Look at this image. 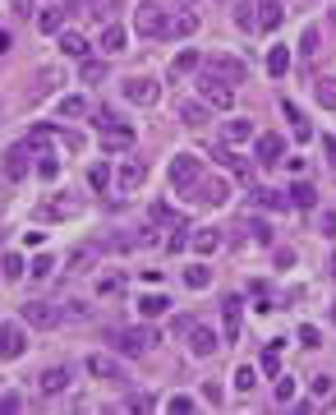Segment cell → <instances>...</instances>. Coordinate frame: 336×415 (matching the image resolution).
Returning <instances> with one entry per match:
<instances>
[{
  "label": "cell",
  "instance_id": "db71d44e",
  "mask_svg": "<svg viewBox=\"0 0 336 415\" xmlns=\"http://www.w3.org/2000/svg\"><path fill=\"white\" fill-rule=\"evenodd\" d=\"M88 259H93V254H88V250H78V254H69V263H65V268H83Z\"/></svg>",
  "mask_w": 336,
  "mask_h": 415
},
{
  "label": "cell",
  "instance_id": "7a4b0ae2",
  "mask_svg": "<svg viewBox=\"0 0 336 415\" xmlns=\"http://www.w3.org/2000/svg\"><path fill=\"white\" fill-rule=\"evenodd\" d=\"M134 33L138 37H171V19H166V9L157 0H143L134 9Z\"/></svg>",
  "mask_w": 336,
  "mask_h": 415
},
{
  "label": "cell",
  "instance_id": "5bb4252c",
  "mask_svg": "<svg viewBox=\"0 0 336 415\" xmlns=\"http://www.w3.org/2000/svg\"><path fill=\"white\" fill-rule=\"evenodd\" d=\"M28 157H33L28 143L9 148V153H5V180H23V175H28Z\"/></svg>",
  "mask_w": 336,
  "mask_h": 415
},
{
  "label": "cell",
  "instance_id": "60d3db41",
  "mask_svg": "<svg viewBox=\"0 0 336 415\" xmlns=\"http://www.w3.org/2000/svg\"><path fill=\"white\" fill-rule=\"evenodd\" d=\"M258 199H263V203H268V208H272V212H281V208H290V203H295V199H290V194H281V190H263V194H258Z\"/></svg>",
  "mask_w": 336,
  "mask_h": 415
},
{
  "label": "cell",
  "instance_id": "b9f144b4",
  "mask_svg": "<svg viewBox=\"0 0 336 415\" xmlns=\"http://www.w3.org/2000/svg\"><path fill=\"white\" fill-rule=\"evenodd\" d=\"M88 185H93V190H106V185H111V166H106V162H97L93 171H88Z\"/></svg>",
  "mask_w": 336,
  "mask_h": 415
},
{
  "label": "cell",
  "instance_id": "11a10c76",
  "mask_svg": "<svg viewBox=\"0 0 336 415\" xmlns=\"http://www.w3.org/2000/svg\"><path fill=\"white\" fill-rule=\"evenodd\" d=\"M322 235H336V212H322Z\"/></svg>",
  "mask_w": 336,
  "mask_h": 415
},
{
  "label": "cell",
  "instance_id": "30bf717a",
  "mask_svg": "<svg viewBox=\"0 0 336 415\" xmlns=\"http://www.w3.org/2000/svg\"><path fill=\"white\" fill-rule=\"evenodd\" d=\"M23 351H28L23 323H5V328H0V360H19Z\"/></svg>",
  "mask_w": 336,
  "mask_h": 415
},
{
  "label": "cell",
  "instance_id": "d6986e66",
  "mask_svg": "<svg viewBox=\"0 0 336 415\" xmlns=\"http://www.w3.org/2000/svg\"><path fill=\"white\" fill-rule=\"evenodd\" d=\"M281 153H285V138L281 134H263L258 138V162L263 166H276V162H281Z\"/></svg>",
  "mask_w": 336,
  "mask_h": 415
},
{
  "label": "cell",
  "instance_id": "ee69618b",
  "mask_svg": "<svg viewBox=\"0 0 336 415\" xmlns=\"http://www.w3.org/2000/svg\"><path fill=\"white\" fill-rule=\"evenodd\" d=\"M56 171H61V166H56V157H51V153L37 157V175H42V180H56Z\"/></svg>",
  "mask_w": 336,
  "mask_h": 415
},
{
  "label": "cell",
  "instance_id": "7bdbcfd3",
  "mask_svg": "<svg viewBox=\"0 0 336 415\" xmlns=\"http://www.w3.org/2000/svg\"><path fill=\"white\" fill-rule=\"evenodd\" d=\"M51 268H56V263H51V254H37V259L28 263V277H51Z\"/></svg>",
  "mask_w": 336,
  "mask_h": 415
},
{
  "label": "cell",
  "instance_id": "d590c367",
  "mask_svg": "<svg viewBox=\"0 0 336 415\" xmlns=\"http://www.w3.org/2000/svg\"><path fill=\"white\" fill-rule=\"evenodd\" d=\"M78 78H83V83H102V78H106V61H83V65H78Z\"/></svg>",
  "mask_w": 336,
  "mask_h": 415
},
{
  "label": "cell",
  "instance_id": "816d5d0a",
  "mask_svg": "<svg viewBox=\"0 0 336 415\" xmlns=\"http://www.w3.org/2000/svg\"><path fill=\"white\" fill-rule=\"evenodd\" d=\"M0 411H23V397H19V392H5V397H0Z\"/></svg>",
  "mask_w": 336,
  "mask_h": 415
},
{
  "label": "cell",
  "instance_id": "44dd1931",
  "mask_svg": "<svg viewBox=\"0 0 336 415\" xmlns=\"http://www.w3.org/2000/svg\"><path fill=\"white\" fill-rule=\"evenodd\" d=\"M125 42H130V33H125L120 24H102V51H106V56H120Z\"/></svg>",
  "mask_w": 336,
  "mask_h": 415
},
{
  "label": "cell",
  "instance_id": "680465c9",
  "mask_svg": "<svg viewBox=\"0 0 336 415\" xmlns=\"http://www.w3.org/2000/svg\"><path fill=\"white\" fill-rule=\"evenodd\" d=\"M5 46H9V33H0V51H5Z\"/></svg>",
  "mask_w": 336,
  "mask_h": 415
},
{
  "label": "cell",
  "instance_id": "f35d334b",
  "mask_svg": "<svg viewBox=\"0 0 336 415\" xmlns=\"http://www.w3.org/2000/svg\"><path fill=\"white\" fill-rule=\"evenodd\" d=\"M125 291V277H97V295H106V300H111V295H120Z\"/></svg>",
  "mask_w": 336,
  "mask_h": 415
},
{
  "label": "cell",
  "instance_id": "9a60e30c",
  "mask_svg": "<svg viewBox=\"0 0 336 415\" xmlns=\"http://www.w3.org/2000/svg\"><path fill=\"white\" fill-rule=\"evenodd\" d=\"M253 5H258V33H272V28H281V19H285L281 0H253Z\"/></svg>",
  "mask_w": 336,
  "mask_h": 415
},
{
  "label": "cell",
  "instance_id": "f6af8a7d",
  "mask_svg": "<svg viewBox=\"0 0 336 415\" xmlns=\"http://www.w3.org/2000/svg\"><path fill=\"white\" fill-rule=\"evenodd\" d=\"M295 397V379L290 374H276V401H290Z\"/></svg>",
  "mask_w": 336,
  "mask_h": 415
},
{
  "label": "cell",
  "instance_id": "74e56055",
  "mask_svg": "<svg viewBox=\"0 0 336 415\" xmlns=\"http://www.w3.org/2000/svg\"><path fill=\"white\" fill-rule=\"evenodd\" d=\"M120 5V0H88V14L97 19V24H111V9Z\"/></svg>",
  "mask_w": 336,
  "mask_h": 415
},
{
  "label": "cell",
  "instance_id": "6f0895ef",
  "mask_svg": "<svg viewBox=\"0 0 336 415\" xmlns=\"http://www.w3.org/2000/svg\"><path fill=\"white\" fill-rule=\"evenodd\" d=\"M14 9H19V14H28V9H33V0H14Z\"/></svg>",
  "mask_w": 336,
  "mask_h": 415
},
{
  "label": "cell",
  "instance_id": "f546056e",
  "mask_svg": "<svg viewBox=\"0 0 336 415\" xmlns=\"http://www.w3.org/2000/svg\"><path fill=\"white\" fill-rule=\"evenodd\" d=\"M37 28H42V33H61V28H65V5L42 9V14H37Z\"/></svg>",
  "mask_w": 336,
  "mask_h": 415
},
{
  "label": "cell",
  "instance_id": "2e32d148",
  "mask_svg": "<svg viewBox=\"0 0 336 415\" xmlns=\"http://www.w3.org/2000/svg\"><path fill=\"white\" fill-rule=\"evenodd\" d=\"M175 111H180V121L189 125V130H203V125H212V111H207V102H180Z\"/></svg>",
  "mask_w": 336,
  "mask_h": 415
},
{
  "label": "cell",
  "instance_id": "8fae6325",
  "mask_svg": "<svg viewBox=\"0 0 336 415\" xmlns=\"http://www.w3.org/2000/svg\"><path fill=\"white\" fill-rule=\"evenodd\" d=\"M65 388H69V364H56V369H46L42 379H37V392H42V397H61Z\"/></svg>",
  "mask_w": 336,
  "mask_h": 415
},
{
  "label": "cell",
  "instance_id": "484cf974",
  "mask_svg": "<svg viewBox=\"0 0 336 415\" xmlns=\"http://www.w3.org/2000/svg\"><path fill=\"white\" fill-rule=\"evenodd\" d=\"M189 33H199V14H194V5H184L180 19H171V37H189Z\"/></svg>",
  "mask_w": 336,
  "mask_h": 415
},
{
  "label": "cell",
  "instance_id": "3957f363",
  "mask_svg": "<svg viewBox=\"0 0 336 415\" xmlns=\"http://www.w3.org/2000/svg\"><path fill=\"white\" fill-rule=\"evenodd\" d=\"M199 97H203L207 106H212V111H231V106H235V88H231V83H221L216 74H207V69L199 74Z\"/></svg>",
  "mask_w": 336,
  "mask_h": 415
},
{
  "label": "cell",
  "instance_id": "ac0fdd59",
  "mask_svg": "<svg viewBox=\"0 0 336 415\" xmlns=\"http://www.w3.org/2000/svg\"><path fill=\"white\" fill-rule=\"evenodd\" d=\"M221 138H226L231 148L249 143V138H253V121H240V116H235V121H226V125H221Z\"/></svg>",
  "mask_w": 336,
  "mask_h": 415
},
{
  "label": "cell",
  "instance_id": "ba28073f",
  "mask_svg": "<svg viewBox=\"0 0 336 415\" xmlns=\"http://www.w3.org/2000/svg\"><path fill=\"white\" fill-rule=\"evenodd\" d=\"M88 374H93L97 383H130V374H125V364L115 360V355H88Z\"/></svg>",
  "mask_w": 336,
  "mask_h": 415
},
{
  "label": "cell",
  "instance_id": "836d02e7",
  "mask_svg": "<svg viewBox=\"0 0 336 415\" xmlns=\"http://www.w3.org/2000/svg\"><path fill=\"white\" fill-rule=\"evenodd\" d=\"M313 97H318L327 111H336V78H318V83H313Z\"/></svg>",
  "mask_w": 336,
  "mask_h": 415
},
{
  "label": "cell",
  "instance_id": "7402d4cb",
  "mask_svg": "<svg viewBox=\"0 0 336 415\" xmlns=\"http://www.w3.org/2000/svg\"><path fill=\"white\" fill-rule=\"evenodd\" d=\"M56 37H61V51H65V56H74V61H83V56H88V37H83V33H74V28H61Z\"/></svg>",
  "mask_w": 336,
  "mask_h": 415
},
{
  "label": "cell",
  "instance_id": "e575fe53",
  "mask_svg": "<svg viewBox=\"0 0 336 415\" xmlns=\"http://www.w3.org/2000/svg\"><path fill=\"white\" fill-rule=\"evenodd\" d=\"M61 116H65V121H83L88 102H83V97H61Z\"/></svg>",
  "mask_w": 336,
  "mask_h": 415
},
{
  "label": "cell",
  "instance_id": "e0dca14e",
  "mask_svg": "<svg viewBox=\"0 0 336 415\" xmlns=\"http://www.w3.org/2000/svg\"><path fill=\"white\" fill-rule=\"evenodd\" d=\"M130 143H134L130 125H106V130H102V148H111V153H125Z\"/></svg>",
  "mask_w": 336,
  "mask_h": 415
},
{
  "label": "cell",
  "instance_id": "f907efd6",
  "mask_svg": "<svg viewBox=\"0 0 336 415\" xmlns=\"http://www.w3.org/2000/svg\"><path fill=\"white\" fill-rule=\"evenodd\" d=\"M166 411H194V397H184V392H175V397L166 401Z\"/></svg>",
  "mask_w": 336,
  "mask_h": 415
},
{
  "label": "cell",
  "instance_id": "52a82bcc",
  "mask_svg": "<svg viewBox=\"0 0 336 415\" xmlns=\"http://www.w3.org/2000/svg\"><path fill=\"white\" fill-rule=\"evenodd\" d=\"M157 97H162V83H157L152 74H130V78H125V102H134V106H152Z\"/></svg>",
  "mask_w": 336,
  "mask_h": 415
},
{
  "label": "cell",
  "instance_id": "ab89813d",
  "mask_svg": "<svg viewBox=\"0 0 336 415\" xmlns=\"http://www.w3.org/2000/svg\"><path fill=\"white\" fill-rule=\"evenodd\" d=\"M290 199H295V208H313V203H318V194H313V185H295V190H290Z\"/></svg>",
  "mask_w": 336,
  "mask_h": 415
},
{
  "label": "cell",
  "instance_id": "1f68e13d",
  "mask_svg": "<svg viewBox=\"0 0 336 415\" xmlns=\"http://www.w3.org/2000/svg\"><path fill=\"white\" fill-rule=\"evenodd\" d=\"M0 277H9V282L28 277V263H23V254H5V259H0Z\"/></svg>",
  "mask_w": 336,
  "mask_h": 415
},
{
  "label": "cell",
  "instance_id": "94428289",
  "mask_svg": "<svg viewBox=\"0 0 336 415\" xmlns=\"http://www.w3.org/2000/svg\"><path fill=\"white\" fill-rule=\"evenodd\" d=\"M332 272H336V254H332Z\"/></svg>",
  "mask_w": 336,
  "mask_h": 415
},
{
  "label": "cell",
  "instance_id": "f1b7e54d",
  "mask_svg": "<svg viewBox=\"0 0 336 415\" xmlns=\"http://www.w3.org/2000/svg\"><path fill=\"white\" fill-rule=\"evenodd\" d=\"M285 69H290V46H272V51H268V74L285 78Z\"/></svg>",
  "mask_w": 336,
  "mask_h": 415
},
{
  "label": "cell",
  "instance_id": "d4e9b609",
  "mask_svg": "<svg viewBox=\"0 0 336 415\" xmlns=\"http://www.w3.org/2000/svg\"><path fill=\"white\" fill-rule=\"evenodd\" d=\"M240 314H244V300H240V295H231V300L221 304V319H226V337H240Z\"/></svg>",
  "mask_w": 336,
  "mask_h": 415
},
{
  "label": "cell",
  "instance_id": "4dcf8cb0",
  "mask_svg": "<svg viewBox=\"0 0 336 415\" xmlns=\"http://www.w3.org/2000/svg\"><path fill=\"white\" fill-rule=\"evenodd\" d=\"M203 65V56L199 51H175V61H171V74L180 78V74H194V69Z\"/></svg>",
  "mask_w": 336,
  "mask_h": 415
},
{
  "label": "cell",
  "instance_id": "bcb514c9",
  "mask_svg": "<svg viewBox=\"0 0 336 415\" xmlns=\"http://www.w3.org/2000/svg\"><path fill=\"white\" fill-rule=\"evenodd\" d=\"M65 314H69L74 323H88V319H93V309H88L83 300H69V304H65Z\"/></svg>",
  "mask_w": 336,
  "mask_h": 415
},
{
  "label": "cell",
  "instance_id": "d6a6232c",
  "mask_svg": "<svg viewBox=\"0 0 336 415\" xmlns=\"http://www.w3.org/2000/svg\"><path fill=\"white\" fill-rule=\"evenodd\" d=\"M166 309H171L166 295H143V300H138V314H143V319H162Z\"/></svg>",
  "mask_w": 336,
  "mask_h": 415
},
{
  "label": "cell",
  "instance_id": "603a6c76",
  "mask_svg": "<svg viewBox=\"0 0 336 415\" xmlns=\"http://www.w3.org/2000/svg\"><path fill=\"white\" fill-rule=\"evenodd\" d=\"M194 254H216L221 250V231H216V226H203V231H194Z\"/></svg>",
  "mask_w": 336,
  "mask_h": 415
},
{
  "label": "cell",
  "instance_id": "9c48e42d",
  "mask_svg": "<svg viewBox=\"0 0 336 415\" xmlns=\"http://www.w3.org/2000/svg\"><path fill=\"white\" fill-rule=\"evenodd\" d=\"M111 342L120 346L125 355H138V351H152L157 346V332L152 328H120V332H111Z\"/></svg>",
  "mask_w": 336,
  "mask_h": 415
},
{
  "label": "cell",
  "instance_id": "6da1fadb",
  "mask_svg": "<svg viewBox=\"0 0 336 415\" xmlns=\"http://www.w3.org/2000/svg\"><path fill=\"white\" fill-rule=\"evenodd\" d=\"M166 180H171L175 194H189L194 185L203 180V157L199 153H175L171 166H166Z\"/></svg>",
  "mask_w": 336,
  "mask_h": 415
},
{
  "label": "cell",
  "instance_id": "8992f818",
  "mask_svg": "<svg viewBox=\"0 0 336 415\" xmlns=\"http://www.w3.org/2000/svg\"><path fill=\"white\" fill-rule=\"evenodd\" d=\"M189 194H194L189 203H199V208H221V203H231V185H226L221 175H212V180H207V175H203V180L194 185Z\"/></svg>",
  "mask_w": 336,
  "mask_h": 415
},
{
  "label": "cell",
  "instance_id": "7dc6e473",
  "mask_svg": "<svg viewBox=\"0 0 336 415\" xmlns=\"http://www.w3.org/2000/svg\"><path fill=\"white\" fill-rule=\"evenodd\" d=\"M300 342H304V346H309V351H313V346H322V332L313 328V323H304V328H300Z\"/></svg>",
  "mask_w": 336,
  "mask_h": 415
},
{
  "label": "cell",
  "instance_id": "cb8c5ba5",
  "mask_svg": "<svg viewBox=\"0 0 336 415\" xmlns=\"http://www.w3.org/2000/svg\"><path fill=\"white\" fill-rule=\"evenodd\" d=\"M235 28H240V33H258V5H253V0H240V5H235Z\"/></svg>",
  "mask_w": 336,
  "mask_h": 415
},
{
  "label": "cell",
  "instance_id": "4fadbf2b",
  "mask_svg": "<svg viewBox=\"0 0 336 415\" xmlns=\"http://www.w3.org/2000/svg\"><path fill=\"white\" fill-rule=\"evenodd\" d=\"M184 337H189V351L199 355V360H207V355L216 351V332H212V328H203V323H194Z\"/></svg>",
  "mask_w": 336,
  "mask_h": 415
},
{
  "label": "cell",
  "instance_id": "681fc988",
  "mask_svg": "<svg viewBox=\"0 0 336 415\" xmlns=\"http://www.w3.org/2000/svg\"><path fill=\"white\" fill-rule=\"evenodd\" d=\"M249 231H253V240H258V245H268V240H272L268 222H258V217H253V222H249Z\"/></svg>",
  "mask_w": 336,
  "mask_h": 415
},
{
  "label": "cell",
  "instance_id": "6125c7cd",
  "mask_svg": "<svg viewBox=\"0 0 336 415\" xmlns=\"http://www.w3.org/2000/svg\"><path fill=\"white\" fill-rule=\"evenodd\" d=\"M184 5H199V0H184Z\"/></svg>",
  "mask_w": 336,
  "mask_h": 415
},
{
  "label": "cell",
  "instance_id": "83f0119b",
  "mask_svg": "<svg viewBox=\"0 0 336 415\" xmlns=\"http://www.w3.org/2000/svg\"><path fill=\"white\" fill-rule=\"evenodd\" d=\"M184 286H189V291H207V286H212L207 263H189V268H184Z\"/></svg>",
  "mask_w": 336,
  "mask_h": 415
},
{
  "label": "cell",
  "instance_id": "91938a15",
  "mask_svg": "<svg viewBox=\"0 0 336 415\" xmlns=\"http://www.w3.org/2000/svg\"><path fill=\"white\" fill-rule=\"evenodd\" d=\"M332 323H336V304H332Z\"/></svg>",
  "mask_w": 336,
  "mask_h": 415
},
{
  "label": "cell",
  "instance_id": "ffe728a7",
  "mask_svg": "<svg viewBox=\"0 0 336 415\" xmlns=\"http://www.w3.org/2000/svg\"><path fill=\"white\" fill-rule=\"evenodd\" d=\"M143 180H147V166L143 162H125L120 166V190L125 194H138V190H143Z\"/></svg>",
  "mask_w": 336,
  "mask_h": 415
},
{
  "label": "cell",
  "instance_id": "c3c4849f",
  "mask_svg": "<svg viewBox=\"0 0 336 415\" xmlns=\"http://www.w3.org/2000/svg\"><path fill=\"white\" fill-rule=\"evenodd\" d=\"M313 46H318V28H304V37H300V51H304V56H313Z\"/></svg>",
  "mask_w": 336,
  "mask_h": 415
},
{
  "label": "cell",
  "instance_id": "9f6ffc18",
  "mask_svg": "<svg viewBox=\"0 0 336 415\" xmlns=\"http://www.w3.org/2000/svg\"><path fill=\"white\" fill-rule=\"evenodd\" d=\"M322 153H327V162L336 166V138H332V134H327V138H322Z\"/></svg>",
  "mask_w": 336,
  "mask_h": 415
},
{
  "label": "cell",
  "instance_id": "8d00e7d4",
  "mask_svg": "<svg viewBox=\"0 0 336 415\" xmlns=\"http://www.w3.org/2000/svg\"><path fill=\"white\" fill-rule=\"evenodd\" d=\"M253 383H258V369H253V364H240V369H235V392H253Z\"/></svg>",
  "mask_w": 336,
  "mask_h": 415
},
{
  "label": "cell",
  "instance_id": "277c9868",
  "mask_svg": "<svg viewBox=\"0 0 336 415\" xmlns=\"http://www.w3.org/2000/svg\"><path fill=\"white\" fill-rule=\"evenodd\" d=\"M203 69H207V74H216L221 83H231V88H240L244 78H249V69H244V61H235L231 51H212V61H207Z\"/></svg>",
  "mask_w": 336,
  "mask_h": 415
},
{
  "label": "cell",
  "instance_id": "7c38bea8",
  "mask_svg": "<svg viewBox=\"0 0 336 415\" xmlns=\"http://www.w3.org/2000/svg\"><path fill=\"white\" fill-rule=\"evenodd\" d=\"M61 83H65V65H42V69L33 74V93H37V97L56 93Z\"/></svg>",
  "mask_w": 336,
  "mask_h": 415
},
{
  "label": "cell",
  "instance_id": "f5cc1de1",
  "mask_svg": "<svg viewBox=\"0 0 336 415\" xmlns=\"http://www.w3.org/2000/svg\"><path fill=\"white\" fill-rule=\"evenodd\" d=\"M313 392H318V397H327V392H332V379H327V374H318V379H313Z\"/></svg>",
  "mask_w": 336,
  "mask_h": 415
},
{
  "label": "cell",
  "instance_id": "5b68a950",
  "mask_svg": "<svg viewBox=\"0 0 336 415\" xmlns=\"http://www.w3.org/2000/svg\"><path fill=\"white\" fill-rule=\"evenodd\" d=\"M19 314H23V323H28V328H42V332H56V328L65 323V309H51V304H42V300L19 304Z\"/></svg>",
  "mask_w": 336,
  "mask_h": 415
},
{
  "label": "cell",
  "instance_id": "4316f807",
  "mask_svg": "<svg viewBox=\"0 0 336 415\" xmlns=\"http://www.w3.org/2000/svg\"><path fill=\"white\" fill-rule=\"evenodd\" d=\"M281 111H285V121H290V134H295V138H309V134H313L309 121H304V111H300L295 102H281Z\"/></svg>",
  "mask_w": 336,
  "mask_h": 415
}]
</instances>
